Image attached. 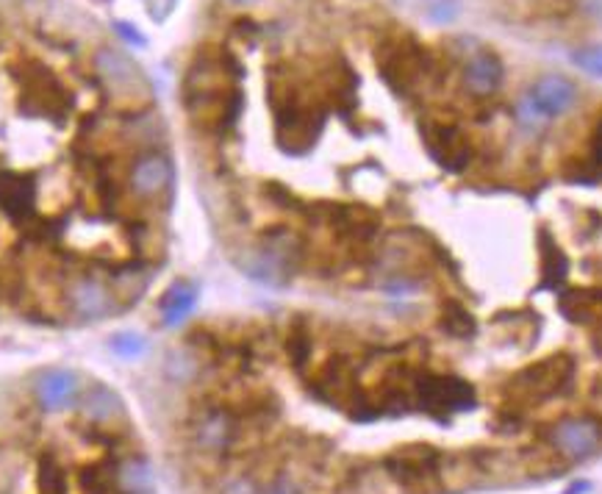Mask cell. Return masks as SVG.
<instances>
[{
  "label": "cell",
  "mask_w": 602,
  "mask_h": 494,
  "mask_svg": "<svg viewBox=\"0 0 602 494\" xmlns=\"http://www.w3.org/2000/svg\"><path fill=\"white\" fill-rule=\"evenodd\" d=\"M73 92L47 67H28L20 73V112L28 117L65 120L73 108Z\"/></svg>",
  "instance_id": "ba28073f"
},
{
  "label": "cell",
  "mask_w": 602,
  "mask_h": 494,
  "mask_svg": "<svg viewBox=\"0 0 602 494\" xmlns=\"http://www.w3.org/2000/svg\"><path fill=\"white\" fill-rule=\"evenodd\" d=\"M70 308L81 317V319H103V317H112L120 303L115 297V292L103 287L95 278H81L70 287L67 292Z\"/></svg>",
  "instance_id": "e0dca14e"
},
{
  "label": "cell",
  "mask_w": 602,
  "mask_h": 494,
  "mask_svg": "<svg viewBox=\"0 0 602 494\" xmlns=\"http://www.w3.org/2000/svg\"><path fill=\"white\" fill-rule=\"evenodd\" d=\"M427 15L436 23H450L458 17V0H433L427 6Z\"/></svg>",
  "instance_id": "83f0119b"
},
{
  "label": "cell",
  "mask_w": 602,
  "mask_h": 494,
  "mask_svg": "<svg viewBox=\"0 0 602 494\" xmlns=\"http://www.w3.org/2000/svg\"><path fill=\"white\" fill-rule=\"evenodd\" d=\"M284 353H286V361L292 367L295 375H303L311 369V361H314V337L308 331V322L303 317L292 319L289 331L284 337Z\"/></svg>",
  "instance_id": "d6986e66"
},
{
  "label": "cell",
  "mask_w": 602,
  "mask_h": 494,
  "mask_svg": "<svg viewBox=\"0 0 602 494\" xmlns=\"http://www.w3.org/2000/svg\"><path fill=\"white\" fill-rule=\"evenodd\" d=\"M216 494H264V491H261V483L253 475L234 472V475L223 478V483L216 486Z\"/></svg>",
  "instance_id": "cb8c5ba5"
},
{
  "label": "cell",
  "mask_w": 602,
  "mask_h": 494,
  "mask_svg": "<svg viewBox=\"0 0 602 494\" xmlns=\"http://www.w3.org/2000/svg\"><path fill=\"white\" fill-rule=\"evenodd\" d=\"M517 117H519V123L525 126V128H541L544 123H547V117L538 112V108L533 106V100H530V95H525L522 97V103H519V112H517Z\"/></svg>",
  "instance_id": "4316f807"
},
{
  "label": "cell",
  "mask_w": 602,
  "mask_h": 494,
  "mask_svg": "<svg viewBox=\"0 0 602 494\" xmlns=\"http://www.w3.org/2000/svg\"><path fill=\"white\" fill-rule=\"evenodd\" d=\"M308 217L322 219L325 226H331L345 242L353 245H369L380 228V217L361 206V203H316V206H306Z\"/></svg>",
  "instance_id": "9c48e42d"
},
{
  "label": "cell",
  "mask_w": 602,
  "mask_h": 494,
  "mask_svg": "<svg viewBox=\"0 0 602 494\" xmlns=\"http://www.w3.org/2000/svg\"><path fill=\"white\" fill-rule=\"evenodd\" d=\"M377 472L406 494H433L442 489L445 456L439 448L414 442L383 453Z\"/></svg>",
  "instance_id": "277c9868"
},
{
  "label": "cell",
  "mask_w": 602,
  "mask_h": 494,
  "mask_svg": "<svg viewBox=\"0 0 602 494\" xmlns=\"http://www.w3.org/2000/svg\"><path fill=\"white\" fill-rule=\"evenodd\" d=\"M442 331L456 337V339H469L475 334V317L456 300H447L442 306V317H439Z\"/></svg>",
  "instance_id": "7402d4cb"
},
{
  "label": "cell",
  "mask_w": 602,
  "mask_h": 494,
  "mask_svg": "<svg viewBox=\"0 0 602 494\" xmlns=\"http://www.w3.org/2000/svg\"><path fill=\"white\" fill-rule=\"evenodd\" d=\"M594 153H597V158H602V123L594 134Z\"/></svg>",
  "instance_id": "1f68e13d"
},
{
  "label": "cell",
  "mask_w": 602,
  "mask_h": 494,
  "mask_svg": "<svg viewBox=\"0 0 602 494\" xmlns=\"http://www.w3.org/2000/svg\"><path fill=\"white\" fill-rule=\"evenodd\" d=\"M419 134H422L425 150L445 173H464L469 167L472 145L458 126L442 123V120H422Z\"/></svg>",
  "instance_id": "8fae6325"
},
{
  "label": "cell",
  "mask_w": 602,
  "mask_h": 494,
  "mask_svg": "<svg viewBox=\"0 0 602 494\" xmlns=\"http://www.w3.org/2000/svg\"><path fill=\"white\" fill-rule=\"evenodd\" d=\"M197 303V289L186 281H178L170 287V292L161 297L158 311H161V322L164 325H181Z\"/></svg>",
  "instance_id": "ffe728a7"
},
{
  "label": "cell",
  "mask_w": 602,
  "mask_h": 494,
  "mask_svg": "<svg viewBox=\"0 0 602 494\" xmlns=\"http://www.w3.org/2000/svg\"><path fill=\"white\" fill-rule=\"evenodd\" d=\"M115 28H117V34H120L125 42H131V45H136V47H145V45H147V39H145L136 28H131L128 23H115Z\"/></svg>",
  "instance_id": "f1b7e54d"
},
{
  "label": "cell",
  "mask_w": 602,
  "mask_h": 494,
  "mask_svg": "<svg viewBox=\"0 0 602 494\" xmlns=\"http://www.w3.org/2000/svg\"><path fill=\"white\" fill-rule=\"evenodd\" d=\"M411 389H414L416 411L427 414L436 422H447L453 414L469 411L477 403L472 383L456 375H436V372L416 369Z\"/></svg>",
  "instance_id": "8992f818"
},
{
  "label": "cell",
  "mask_w": 602,
  "mask_h": 494,
  "mask_svg": "<svg viewBox=\"0 0 602 494\" xmlns=\"http://www.w3.org/2000/svg\"><path fill=\"white\" fill-rule=\"evenodd\" d=\"M95 70L103 78V84L120 97L147 95V78L142 76V70L125 56V53L115 47H100L95 53Z\"/></svg>",
  "instance_id": "7c38bea8"
},
{
  "label": "cell",
  "mask_w": 602,
  "mask_h": 494,
  "mask_svg": "<svg viewBox=\"0 0 602 494\" xmlns=\"http://www.w3.org/2000/svg\"><path fill=\"white\" fill-rule=\"evenodd\" d=\"M269 103L276 112L278 145L289 156L308 153L325 128V108L316 100H306L297 89L278 84L269 86Z\"/></svg>",
  "instance_id": "3957f363"
},
{
  "label": "cell",
  "mask_w": 602,
  "mask_h": 494,
  "mask_svg": "<svg viewBox=\"0 0 602 494\" xmlns=\"http://www.w3.org/2000/svg\"><path fill=\"white\" fill-rule=\"evenodd\" d=\"M239 70L226 53H200L184 81V103L192 120L206 131H228L242 115Z\"/></svg>",
  "instance_id": "6da1fadb"
},
{
  "label": "cell",
  "mask_w": 602,
  "mask_h": 494,
  "mask_svg": "<svg viewBox=\"0 0 602 494\" xmlns=\"http://www.w3.org/2000/svg\"><path fill=\"white\" fill-rule=\"evenodd\" d=\"M572 62L591 78H602V45H586L572 53Z\"/></svg>",
  "instance_id": "603a6c76"
},
{
  "label": "cell",
  "mask_w": 602,
  "mask_h": 494,
  "mask_svg": "<svg viewBox=\"0 0 602 494\" xmlns=\"http://www.w3.org/2000/svg\"><path fill=\"white\" fill-rule=\"evenodd\" d=\"M588 491H591V483H588V480H575L564 494H588Z\"/></svg>",
  "instance_id": "4dcf8cb0"
},
{
  "label": "cell",
  "mask_w": 602,
  "mask_h": 494,
  "mask_svg": "<svg viewBox=\"0 0 602 494\" xmlns=\"http://www.w3.org/2000/svg\"><path fill=\"white\" fill-rule=\"evenodd\" d=\"M377 67H380V78L389 84L395 95L411 97L430 78L433 62H430V53L414 39H397L380 47Z\"/></svg>",
  "instance_id": "52a82bcc"
},
{
  "label": "cell",
  "mask_w": 602,
  "mask_h": 494,
  "mask_svg": "<svg viewBox=\"0 0 602 494\" xmlns=\"http://www.w3.org/2000/svg\"><path fill=\"white\" fill-rule=\"evenodd\" d=\"M112 348H115V353H120L123 358H136V356L145 353V342H142V337H136V334H117V337L112 339Z\"/></svg>",
  "instance_id": "484cf974"
},
{
  "label": "cell",
  "mask_w": 602,
  "mask_h": 494,
  "mask_svg": "<svg viewBox=\"0 0 602 494\" xmlns=\"http://www.w3.org/2000/svg\"><path fill=\"white\" fill-rule=\"evenodd\" d=\"M303 256H306V239L297 231L278 226L264 231L261 239L236 258V264L247 278L264 287L281 289L295 278Z\"/></svg>",
  "instance_id": "7a4b0ae2"
},
{
  "label": "cell",
  "mask_w": 602,
  "mask_h": 494,
  "mask_svg": "<svg viewBox=\"0 0 602 494\" xmlns=\"http://www.w3.org/2000/svg\"><path fill=\"white\" fill-rule=\"evenodd\" d=\"M547 445H550L561 459L567 461H586L602 448V422L594 417H564L550 425L544 433Z\"/></svg>",
  "instance_id": "30bf717a"
},
{
  "label": "cell",
  "mask_w": 602,
  "mask_h": 494,
  "mask_svg": "<svg viewBox=\"0 0 602 494\" xmlns=\"http://www.w3.org/2000/svg\"><path fill=\"white\" fill-rule=\"evenodd\" d=\"M575 372H577V364L569 353H553L541 361L522 367L506 383V392L511 395L514 406L547 403V400H556L572 389Z\"/></svg>",
  "instance_id": "5b68a950"
},
{
  "label": "cell",
  "mask_w": 602,
  "mask_h": 494,
  "mask_svg": "<svg viewBox=\"0 0 602 494\" xmlns=\"http://www.w3.org/2000/svg\"><path fill=\"white\" fill-rule=\"evenodd\" d=\"M506 78L503 62L495 50H475L464 65V89L475 97H488Z\"/></svg>",
  "instance_id": "2e32d148"
},
{
  "label": "cell",
  "mask_w": 602,
  "mask_h": 494,
  "mask_svg": "<svg viewBox=\"0 0 602 494\" xmlns=\"http://www.w3.org/2000/svg\"><path fill=\"white\" fill-rule=\"evenodd\" d=\"M530 100L538 112L553 120V117H564L567 112H572V106L577 100V86L567 78V76H558V73H547L541 76L533 86H530Z\"/></svg>",
  "instance_id": "5bb4252c"
},
{
  "label": "cell",
  "mask_w": 602,
  "mask_h": 494,
  "mask_svg": "<svg viewBox=\"0 0 602 494\" xmlns=\"http://www.w3.org/2000/svg\"><path fill=\"white\" fill-rule=\"evenodd\" d=\"M173 187V164L164 153H145L131 167V189L139 197H158Z\"/></svg>",
  "instance_id": "9a60e30c"
},
{
  "label": "cell",
  "mask_w": 602,
  "mask_h": 494,
  "mask_svg": "<svg viewBox=\"0 0 602 494\" xmlns=\"http://www.w3.org/2000/svg\"><path fill=\"white\" fill-rule=\"evenodd\" d=\"M231 4H236V6H247V4H256V0H231Z\"/></svg>",
  "instance_id": "d6a6232c"
},
{
  "label": "cell",
  "mask_w": 602,
  "mask_h": 494,
  "mask_svg": "<svg viewBox=\"0 0 602 494\" xmlns=\"http://www.w3.org/2000/svg\"><path fill=\"white\" fill-rule=\"evenodd\" d=\"M261 491L264 494H306L303 486L295 478L284 475V472H276L266 483H261Z\"/></svg>",
  "instance_id": "d4e9b609"
},
{
  "label": "cell",
  "mask_w": 602,
  "mask_h": 494,
  "mask_svg": "<svg viewBox=\"0 0 602 494\" xmlns=\"http://www.w3.org/2000/svg\"><path fill=\"white\" fill-rule=\"evenodd\" d=\"M580 6L591 17H602V0H580Z\"/></svg>",
  "instance_id": "f546056e"
},
{
  "label": "cell",
  "mask_w": 602,
  "mask_h": 494,
  "mask_svg": "<svg viewBox=\"0 0 602 494\" xmlns=\"http://www.w3.org/2000/svg\"><path fill=\"white\" fill-rule=\"evenodd\" d=\"M558 306L569 322L594 325L602 319V289H567L561 292Z\"/></svg>",
  "instance_id": "ac0fdd59"
},
{
  "label": "cell",
  "mask_w": 602,
  "mask_h": 494,
  "mask_svg": "<svg viewBox=\"0 0 602 494\" xmlns=\"http://www.w3.org/2000/svg\"><path fill=\"white\" fill-rule=\"evenodd\" d=\"M541 272H544V289H558L567 281V272H569V258L567 253L556 245V239L541 231Z\"/></svg>",
  "instance_id": "44dd1931"
},
{
  "label": "cell",
  "mask_w": 602,
  "mask_h": 494,
  "mask_svg": "<svg viewBox=\"0 0 602 494\" xmlns=\"http://www.w3.org/2000/svg\"><path fill=\"white\" fill-rule=\"evenodd\" d=\"M0 211L15 223H28L36 214V181L25 173L0 170Z\"/></svg>",
  "instance_id": "4fadbf2b"
}]
</instances>
